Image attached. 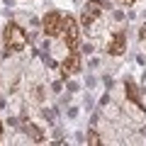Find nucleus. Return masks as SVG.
I'll use <instances>...</instances> for the list:
<instances>
[{
  "label": "nucleus",
  "instance_id": "1",
  "mask_svg": "<svg viewBox=\"0 0 146 146\" xmlns=\"http://www.w3.org/2000/svg\"><path fill=\"white\" fill-rule=\"evenodd\" d=\"M5 46H7L10 54L22 51V49L27 46V34L22 32L20 25H15V22H10V25L5 27Z\"/></svg>",
  "mask_w": 146,
  "mask_h": 146
},
{
  "label": "nucleus",
  "instance_id": "2",
  "mask_svg": "<svg viewBox=\"0 0 146 146\" xmlns=\"http://www.w3.org/2000/svg\"><path fill=\"white\" fill-rule=\"evenodd\" d=\"M63 34H66V46L71 51H76L80 44V34H78V25L71 17H63Z\"/></svg>",
  "mask_w": 146,
  "mask_h": 146
},
{
  "label": "nucleus",
  "instance_id": "3",
  "mask_svg": "<svg viewBox=\"0 0 146 146\" xmlns=\"http://www.w3.org/2000/svg\"><path fill=\"white\" fill-rule=\"evenodd\" d=\"M63 32V15L61 12H49L46 17H44V34L49 36H56Z\"/></svg>",
  "mask_w": 146,
  "mask_h": 146
},
{
  "label": "nucleus",
  "instance_id": "4",
  "mask_svg": "<svg viewBox=\"0 0 146 146\" xmlns=\"http://www.w3.org/2000/svg\"><path fill=\"white\" fill-rule=\"evenodd\" d=\"M100 10H102V5H100L98 0H93V3H88L83 10V27H90L95 20L100 17Z\"/></svg>",
  "mask_w": 146,
  "mask_h": 146
},
{
  "label": "nucleus",
  "instance_id": "5",
  "mask_svg": "<svg viewBox=\"0 0 146 146\" xmlns=\"http://www.w3.org/2000/svg\"><path fill=\"white\" fill-rule=\"evenodd\" d=\"M61 68H63V73H66V76H73V73H78V71H80V56H78L76 51L68 54L66 61L61 63Z\"/></svg>",
  "mask_w": 146,
  "mask_h": 146
},
{
  "label": "nucleus",
  "instance_id": "6",
  "mask_svg": "<svg viewBox=\"0 0 146 146\" xmlns=\"http://www.w3.org/2000/svg\"><path fill=\"white\" fill-rule=\"evenodd\" d=\"M124 46H127L124 32H117V34L112 36V42H110V54H112V56H119V54H124Z\"/></svg>",
  "mask_w": 146,
  "mask_h": 146
},
{
  "label": "nucleus",
  "instance_id": "7",
  "mask_svg": "<svg viewBox=\"0 0 146 146\" xmlns=\"http://www.w3.org/2000/svg\"><path fill=\"white\" fill-rule=\"evenodd\" d=\"M88 141H90V144H100V139H98V134H90V136H88Z\"/></svg>",
  "mask_w": 146,
  "mask_h": 146
},
{
  "label": "nucleus",
  "instance_id": "8",
  "mask_svg": "<svg viewBox=\"0 0 146 146\" xmlns=\"http://www.w3.org/2000/svg\"><path fill=\"white\" fill-rule=\"evenodd\" d=\"M119 3H124V5H131V3H136V0H119Z\"/></svg>",
  "mask_w": 146,
  "mask_h": 146
},
{
  "label": "nucleus",
  "instance_id": "9",
  "mask_svg": "<svg viewBox=\"0 0 146 146\" xmlns=\"http://www.w3.org/2000/svg\"><path fill=\"white\" fill-rule=\"evenodd\" d=\"M0 136H3V122H0Z\"/></svg>",
  "mask_w": 146,
  "mask_h": 146
}]
</instances>
